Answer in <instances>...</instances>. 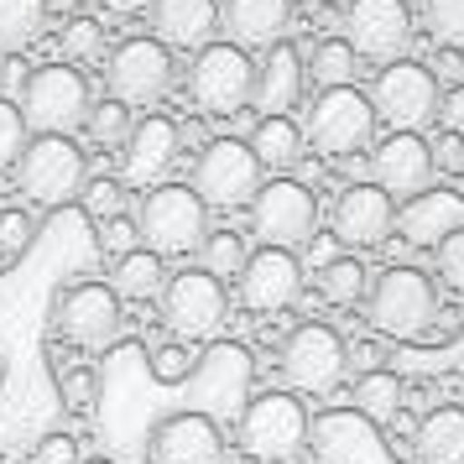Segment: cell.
Returning <instances> with one entry per match:
<instances>
[{"label": "cell", "instance_id": "1", "mask_svg": "<svg viewBox=\"0 0 464 464\" xmlns=\"http://www.w3.org/2000/svg\"><path fill=\"white\" fill-rule=\"evenodd\" d=\"M360 308H365V329L376 339L422 344L443 314V297H439V282L422 266H386L381 276H371Z\"/></svg>", "mask_w": 464, "mask_h": 464}, {"label": "cell", "instance_id": "2", "mask_svg": "<svg viewBox=\"0 0 464 464\" xmlns=\"http://www.w3.org/2000/svg\"><path fill=\"white\" fill-rule=\"evenodd\" d=\"M314 412L297 392H256L235 418V443L251 464H297L308 454Z\"/></svg>", "mask_w": 464, "mask_h": 464}, {"label": "cell", "instance_id": "3", "mask_svg": "<svg viewBox=\"0 0 464 464\" xmlns=\"http://www.w3.org/2000/svg\"><path fill=\"white\" fill-rule=\"evenodd\" d=\"M183 392H188V412H204L214 422H235L246 412V401L256 397L251 344H240V339H209V344H198V360H193Z\"/></svg>", "mask_w": 464, "mask_h": 464}, {"label": "cell", "instance_id": "4", "mask_svg": "<svg viewBox=\"0 0 464 464\" xmlns=\"http://www.w3.org/2000/svg\"><path fill=\"white\" fill-rule=\"evenodd\" d=\"M376 105L360 84L344 89H314L308 100V115H303V136H308V151L329 157V162H344L376 141Z\"/></svg>", "mask_w": 464, "mask_h": 464}, {"label": "cell", "instance_id": "5", "mask_svg": "<svg viewBox=\"0 0 464 464\" xmlns=\"http://www.w3.org/2000/svg\"><path fill=\"white\" fill-rule=\"evenodd\" d=\"M276 371L297 397H334L339 381L350 376V344L334 324L308 318V324L287 329L282 350H276Z\"/></svg>", "mask_w": 464, "mask_h": 464}, {"label": "cell", "instance_id": "6", "mask_svg": "<svg viewBox=\"0 0 464 464\" xmlns=\"http://www.w3.org/2000/svg\"><path fill=\"white\" fill-rule=\"evenodd\" d=\"M136 235L162 261L168 256H198L204 235H209V204L193 193V183H172L168 178V183L147 188L141 209H136Z\"/></svg>", "mask_w": 464, "mask_h": 464}, {"label": "cell", "instance_id": "7", "mask_svg": "<svg viewBox=\"0 0 464 464\" xmlns=\"http://www.w3.org/2000/svg\"><path fill=\"white\" fill-rule=\"evenodd\" d=\"M53 329H58L63 344L84 350V355H100V350H110L115 339L126 334V303L115 297L110 282L73 276L53 297Z\"/></svg>", "mask_w": 464, "mask_h": 464}, {"label": "cell", "instance_id": "8", "mask_svg": "<svg viewBox=\"0 0 464 464\" xmlns=\"http://www.w3.org/2000/svg\"><path fill=\"white\" fill-rule=\"evenodd\" d=\"M22 121L32 136H73L89 121V79L73 63H43L22 79Z\"/></svg>", "mask_w": 464, "mask_h": 464}, {"label": "cell", "instance_id": "9", "mask_svg": "<svg viewBox=\"0 0 464 464\" xmlns=\"http://www.w3.org/2000/svg\"><path fill=\"white\" fill-rule=\"evenodd\" d=\"M188 100L198 115H214V121H230L240 110H251V94H256V58L246 47L235 43H209L193 53L188 63Z\"/></svg>", "mask_w": 464, "mask_h": 464}, {"label": "cell", "instance_id": "10", "mask_svg": "<svg viewBox=\"0 0 464 464\" xmlns=\"http://www.w3.org/2000/svg\"><path fill=\"white\" fill-rule=\"evenodd\" d=\"M246 219H251V235L261 246L293 251V246H308L318 235L324 204H318V193L308 183H297L287 172V178H261L256 198L246 204Z\"/></svg>", "mask_w": 464, "mask_h": 464}, {"label": "cell", "instance_id": "11", "mask_svg": "<svg viewBox=\"0 0 464 464\" xmlns=\"http://www.w3.org/2000/svg\"><path fill=\"white\" fill-rule=\"evenodd\" d=\"M16 188L43 204V209H63V204H79V193L89 183V162L84 147L73 136H32L16 162Z\"/></svg>", "mask_w": 464, "mask_h": 464}, {"label": "cell", "instance_id": "12", "mask_svg": "<svg viewBox=\"0 0 464 464\" xmlns=\"http://www.w3.org/2000/svg\"><path fill=\"white\" fill-rule=\"evenodd\" d=\"M157 308H162V324L172 329V339H183V344H209V339H219V329L230 324V287H225L219 276H209L204 266H188V272L168 276Z\"/></svg>", "mask_w": 464, "mask_h": 464}, {"label": "cell", "instance_id": "13", "mask_svg": "<svg viewBox=\"0 0 464 464\" xmlns=\"http://www.w3.org/2000/svg\"><path fill=\"white\" fill-rule=\"evenodd\" d=\"M412 37H418L412 0H350L344 5V43L355 47L360 63H397L412 53Z\"/></svg>", "mask_w": 464, "mask_h": 464}, {"label": "cell", "instance_id": "14", "mask_svg": "<svg viewBox=\"0 0 464 464\" xmlns=\"http://www.w3.org/2000/svg\"><path fill=\"white\" fill-rule=\"evenodd\" d=\"M178 79V63H172V47L157 43V37H121V43L105 53V89L110 100L121 105H157L162 94Z\"/></svg>", "mask_w": 464, "mask_h": 464}, {"label": "cell", "instance_id": "15", "mask_svg": "<svg viewBox=\"0 0 464 464\" xmlns=\"http://www.w3.org/2000/svg\"><path fill=\"white\" fill-rule=\"evenodd\" d=\"M261 188V162H256L251 141L240 136H214L198 147L193 162V193L209 204V209H246Z\"/></svg>", "mask_w": 464, "mask_h": 464}, {"label": "cell", "instance_id": "16", "mask_svg": "<svg viewBox=\"0 0 464 464\" xmlns=\"http://www.w3.org/2000/svg\"><path fill=\"white\" fill-rule=\"evenodd\" d=\"M439 94H443V84L428 73V63H418V58H397V63L376 68V79H371L376 121H386L392 130L433 126V115H439Z\"/></svg>", "mask_w": 464, "mask_h": 464}, {"label": "cell", "instance_id": "17", "mask_svg": "<svg viewBox=\"0 0 464 464\" xmlns=\"http://www.w3.org/2000/svg\"><path fill=\"white\" fill-rule=\"evenodd\" d=\"M303 256L297 251H276V246H261L251 251V261L235 276V303L256 318L287 314L297 297H303Z\"/></svg>", "mask_w": 464, "mask_h": 464}, {"label": "cell", "instance_id": "18", "mask_svg": "<svg viewBox=\"0 0 464 464\" xmlns=\"http://www.w3.org/2000/svg\"><path fill=\"white\" fill-rule=\"evenodd\" d=\"M329 235L350 251H376L397 235V198L381 188V183H350L339 188L334 209H329Z\"/></svg>", "mask_w": 464, "mask_h": 464}, {"label": "cell", "instance_id": "19", "mask_svg": "<svg viewBox=\"0 0 464 464\" xmlns=\"http://www.w3.org/2000/svg\"><path fill=\"white\" fill-rule=\"evenodd\" d=\"M308 449L318 459L314 464H401L392 454V443L371 418H360L355 407L350 412H318L314 433H308Z\"/></svg>", "mask_w": 464, "mask_h": 464}, {"label": "cell", "instance_id": "20", "mask_svg": "<svg viewBox=\"0 0 464 464\" xmlns=\"http://www.w3.org/2000/svg\"><path fill=\"white\" fill-rule=\"evenodd\" d=\"M147 464H225V422L204 412H168L147 433Z\"/></svg>", "mask_w": 464, "mask_h": 464}, {"label": "cell", "instance_id": "21", "mask_svg": "<svg viewBox=\"0 0 464 464\" xmlns=\"http://www.w3.org/2000/svg\"><path fill=\"white\" fill-rule=\"evenodd\" d=\"M433 147L422 130H386L381 141H371V183H381L392 198L433 188Z\"/></svg>", "mask_w": 464, "mask_h": 464}, {"label": "cell", "instance_id": "22", "mask_svg": "<svg viewBox=\"0 0 464 464\" xmlns=\"http://www.w3.org/2000/svg\"><path fill=\"white\" fill-rule=\"evenodd\" d=\"M178 151H183V126H178L172 115H147V121H136L130 141L121 147V183H130V188H157V183H168Z\"/></svg>", "mask_w": 464, "mask_h": 464}, {"label": "cell", "instance_id": "23", "mask_svg": "<svg viewBox=\"0 0 464 464\" xmlns=\"http://www.w3.org/2000/svg\"><path fill=\"white\" fill-rule=\"evenodd\" d=\"M308 100V58L293 43H272L256 63V94L251 105L261 115H293Z\"/></svg>", "mask_w": 464, "mask_h": 464}, {"label": "cell", "instance_id": "24", "mask_svg": "<svg viewBox=\"0 0 464 464\" xmlns=\"http://www.w3.org/2000/svg\"><path fill=\"white\" fill-rule=\"evenodd\" d=\"M219 32L246 53H266L293 32V0H219Z\"/></svg>", "mask_w": 464, "mask_h": 464}, {"label": "cell", "instance_id": "25", "mask_svg": "<svg viewBox=\"0 0 464 464\" xmlns=\"http://www.w3.org/2000/svg\"><path fill=\"white\" fill-rule=\"evenodd\" d=\"M464 225V193L454 188H422L397 204V235L418 251H433L443 235H454Z\"/></svg>", "mask_w": 464, "mask_h": 464}, {"label": "cell", "instance_id": "26", "mask_svg": "<svg viewBox=\"0 0 464 464\" xmlns=\"http://www.w3.org/2000/svg\"><path fill=\"white\" fill-rule=\"evenodd\" d=\"M151 37L172 53H198L219 43V0H151Z\"/></svg>", "mask_w": 464, "mask_h": 464}, {"label": "cell", "instance_id": "27", "mask_svg": "<svg viewBox=\"0 0 464 464\" xmlns=\"http://www.w3.org/2000/svg\"><path fill=\"white\" fill-rule=\"evenodd\" d=\"M412 464H464V401H439L422 412L407 443Z\"/></svg>", "mask_w": 464, "mask_h": 464}, {"label": "cell", "instance_id": "28", "mask_svg": "<svg viewBox=\"0 0 464 464\" xmlns=\"http://www.w3.org/2000/svg\"><path fill=\"white\" fill-rule=\"evenodd\" d=\"M251 151H256V162H261V172L287 178V172L303 162L308 136H303V126L287 121V115H261V126H256V136H251Z\"/></svg>", "mask_w": 464, "mask_h": 464}, {"label": "cell", "instance_id": "29", "mask_svg": "<svg viewBox=\"0 0 464 464\" xmlns=\"http://www.w3.org/2000/svg\"><path fill=\"white\" fill-rule=\"evenodd\" d=\"M350 401H355L360 418H371L376 428H386V422H392L401 407H407V381H401V371H392V365L360 371V376H355V392H350Z\"/></svg>", "mask_w": 464, "mask_h": 464}, {"label": "cell", "instance_id": "30", "mask_svg": "<svg viewBox=\"0 0 464 464\" xmlns=\"http://www.w3.org/2000/svg\"><path fill=\"white\" fill-rule=\"evenodd\" d=\"M110 287H115L121 303H157L162 287H168V261H162L157 251H147V246H136V251H126L121 261H115Z\"/></svg>", "mask_w": 464, "mask_h": 464}, {"label": "cell", "instance_id": "31", "mask_svg": "<svg viewBox=\"0 0 464 464\" xmlns=\"http://www.w3.org/2000/svg\"><path fill=\"white\" fill-rule=\"evenodd\" d=\"M47 32V0H0V58H22Z\"/></svg>", "mask_w": 464, "mask_h": 464}, {"label": "cell", "instance_id": "32", "mask_svg": "<svg viewBox=\"0 0 464 464\" xmlns=\"http://www.w3.org/2000/svg\"><path fill=\"white\" fill-rule=\"evenodd\" d=\"M365 287H371V272H365L360 256L339 251L334 261L318 272V297H324L329 308H360V303H365Z\"/></svg>", "mask_w": 464, "mask_h": 464}, {"label": "cell", "instance_id": "33", "mask_svg": "<svg viewBox=\"0 0 464 464\" xmlns=\"http://www.w3.org/2000/svg\"><path fill=\"white\" fill-rule=\"evenodd\" d=\"M360 79V58L344 37H318V47L308 53V84L314 89H344Z\"/></svg>", "mask_w": 464, "mask_h": 464}, {"label": "cell", "instance_id": "34", "mask_svg": "<svg viewBox=\"0 0 464 464\" xmlns=\"http://www.w3.org/2000/svg\"><path fill=\"white\" fill-rule=\"evenodd\" d=\"M130 130H136V115H130V105L110 100V94L89 105V121H84L89 147H100V151H121V147L130 141Z\"/></svg>", "mask_w": 464, "mask_h": 464}, {"label": "cell", "instance_id": "35", "mask_svg": "<svg viewBox=\"0 0 464 464\" xmlns=\"http://www.w3.org/2000/svg\"><path fill=\"white\" fill-rule=\"evenodd\" d=\"M246 261H251V246H246L240 230H209L204 246H198V266L209 276H219V282H235Z\"/></svg>", "mask_w": 464, "mask_h": 464}, {"label": "cell", "instance_id": "36", "mask_svg": "<svg viewBox=\"0 0 464 464\" xmlns=\"http://www.w3.org/2000/svg\"><path fill=\"white\" fill-rule=\"evenodd\" d=\"M58 397H63L68 418H89L100 407V371H89L84 360H73L58 371Z\"/></svg>", "mask_w": 464, "mask_h": 464}, {"label": "cell", "instance_id": "37", "mask_svg": "<svg viewBox=\"0 0 464 464\" xmlns=\"http://www.w3.org/2000/svg\"><path fill=\"white\" fill-rule=\"evenodd\" d=\"M79 209H84L94 225H105V219H115V214H130L126 183H121V178H89L84 193H79Z\"/></svg>", "mask_w": 464, "mask_h": 464}, {"label": "cell", "instance_id": "38", "mask_svg": "<svg viewBox=\"0 0 464 464\" xmlns=\"http://www.w3.org/2000/svg\"><path fill=\"white\" fill-rule=\"evenodd\" d=\"M422 26L439 47H464V0H422Z\"/></svg>", "mask_w": 464, "mask_h": 464}, {"label": "cell", "instance_id": "39", "mask_svg": "<svg viewBox=\"0 0 464 464\" xmlns=\"http://www.w3.org/2000/svg\"><path fill=\"white\" fill-rule=\"evenodd\" d=\"M37 240V219L32 209H0V266H16Z\"/></svg>", "mask_w": 464, "mask_h": 464}, {"label": "cell", "instance_id": "40", "mask_svg": "<svg viewBox=\"0 0 464 464\" xmlns=\"http://www.w3.org/2000/svg\"><path fill=\"white\" fill-rule=\"evenodd\" d=\"M193 360H198V350H188L183 339H172V344H157V350L147 355L151 381H162V386H183V381H188V371H193Z\"/></svg>", "mask_w": 464, "mask_h": 464}, {"label": "cell", "instance_id": "41", "mask_svg": "<svg viewBox=\"0 0 464 464\" xmlns=\"http://www.w3.org/2000/svg\"><path fill=\"white\" fill-rule=\"evenodd\" d=\"M433 282L464 297V225L433 246Z\"/></svg>", "mask_w": 464, "mask_h": 464}, {"label": "cell", "instance_id": "42", "mask_svg": "<svg viewBox=\"0 0 464 464\" xmlns=\"http://www.w3.org/2000/svg\"><path fill=\"white\" fill-rule=\"evenodd\" d=\"M26 141H32V130H26V121H22V105L0 94V172L22 162Z\"/></svg>", "mask_w": 464, "mask_h": 464}, {"label": "cell", "instance_id": "43", "mask_svg": "<svg viewBox=\"0 0 464 464\" xmlns=\"http://www.w3.org/2000/svg\"><path fill=\"white\" fill-rule=\"evenodd\" d=\"M100 47H105V26L89 22V16H73L63 26V53L79 63V58H100Z\"/></svg>", "mask_w": 464, "mask_h": 464}, {"label": "cell", "instance_id": "44", "mask_svg": "<svg viewBox=\"0 0 464 464\" xmlns=\"http://www.w3.org/2000/svg\"><path fill=\"white\" fill-rule=\"evenodd\" d=\"M94 230H100V251H105L110 261H121L126 251H136V246H141V235H136V219H130V214H115V219L94 225Z\"/></svg>", "mask_w": 464, "mask_h": 464}, {"label": "cell", "instance_id": "45", "mask_svg": "<svg viewBox=\"0 0 464 464\" xmlns=\"http://www.w3.org/2000/svg\"><path fill=\"white\" fill-rule=\"evenodd\" d=\"M26 464H84V449H79V439H68V433H43Z\"/></svg>", "mask_w": 464, "mask_h": 464}, {"label": "cell", "instance_id": "46", "mask_svg": "<svg viewBox=\"0 0 464 464\" xmlns=\"http://www.w3.org/2000/svg\"><path fill=\"white\" fill-rule=\"evenodd\" d=\"M428 147H433V172H443V178H459L464 172V136L439 130V136H428Z\"/></svg>", "mask_w": 464, "mask_h": 464}, {"label": "cell", "instance_id": "47", "mask_svg": "<svg viewBox=\"0 0 464 464\" xmlns=\"http://www.w3.org/2000/svg\"><path fill=\"white\" fill-rule=\"evenodd\" d=\"M428 73H433L443 89H449V84H464V47H433Z\"/></svg>", "mask_w": 464, "mask_h": 464}, {"label": "cell", "instance_id": "48", "mask_svg": "<svg viewBox=\"0 0 464 464\" xmlns=\"http://www.w3.org/2000/svg\"><path fill=\"white\" fill-rule=\"evenodd\" d=\"M439 130H454V136H464V84H449L439 94Z\"/></svg>", "mask_w": 464, "mask_h": 464}, {"label": "cell", "instance_id": "49", "mask_svg": "<svg viewBox=\"0 0 464 464\" xmlns=\"http://www.w3.org/2000/svg\"><path fill=\"white\" fill-rule=\"evenodd\" d=\"M100 11H110V16H147L151 0H94Z\"/></svg>", "mask_w": 464, "mask_h": 464}, {"label": "cell", "instance_id": "50", "mask_svg": "<svg viewBox=\"0 0 464 464\" xmlns=\"http://www.w3.org/2000/svg\"><path fill=\"white\" fill-rule=\"evenodd\" d=\"M308 246H314V251H308V261H314L318 272H324V266H329V261L339 256V240H334V235H324V240H308Z\"/></svg>", "mask_w": 464, "mask_h": 464}, {"label": "cell", "instance_id": "51", "mask_svg": "<svg viewBox=\"0 0 464 464\" xmlns=\"http://www.w3.org/2000/svg\"><path fill=\"white\" fill-rule=\"evenodd\" d=\"M449 371L464 381V324H459V334L449 339Z\"/></svg>", "mask_w": 464, "mask_h": 464}, {"label": "cell", "instance_id": "52", "mask_svg": "<svg viewBox=\"0 0 464 464\" xmlns=\"http://www.w3.org/2000/svg\"><path fill=\"white\" fill-rule=\"evenodd\" d=\"M84 464H115V459H105V454H84Z\"/></svg>", "mask_w": 464, "mask_h": 464}, {"label": "cell", "instance_id": "53", "mask_svg": "<svg viewBox=\"0 0 464 464\" xmlns=\"http://www.w3.org/2000/svg\"><path fill=\"white\" fill-rule=\"evenodd\" d=\"M0 386H5V360H0Z\"/></svg>", "mask_w": 464, "mask_h": 464}, {"label": "cell", "instance_id": "54", "mask_svg": "<svg viewBox=\"0 0 464 464\" xmlns=\"http://www.w3.org/2000/svg\"><path fill=\"white\" fill-rule=\"evenodd\" d=\"M297 464H308V459H297Z\"/></svg>", "mask_w": 464, "mask_h": 464}, {"label": "cell", "instance_id": "55", "mask_svg": "<svg viewBox=\"0 0 464 464\" xmlns=\"http://www.w3.org/2000/svg\"><path fill=\"white\" fill-rule=\"evenodd\" d=\"M459 178H464V172H459Z\"/></svg>", "mask_w": 464, "mask_h": 464}]
</instances>
